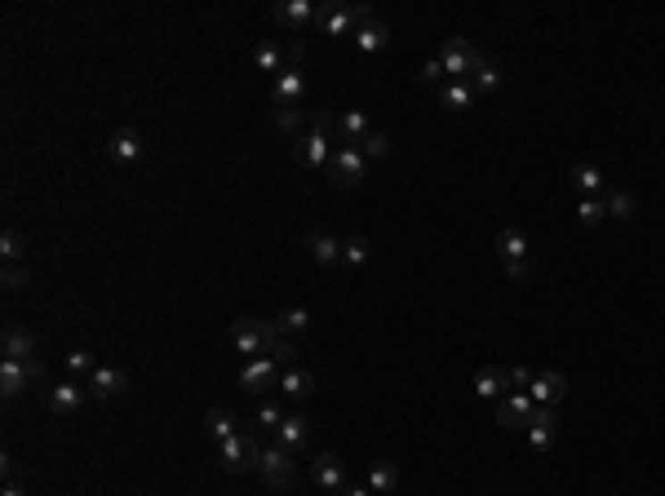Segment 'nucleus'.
I'll use <instances>...</instances> for the list:
<instances>
[{"mask_svg": "<svg viewBox=\"0 0 665 496\" xmlns=\"http://www.w3.org/2000/svg\"><path fill=\"white\" fill-rule=\"evenodd\" d=\"M333 137H337V116L320 107V112L311 116V124L297 133V142H293V160H297L302 169H324L328 155H333Z\"/></svg>", "mask_w": 665, "mask_h": 496, "instance_id": "1", "label": "nucleus"}, {"mask_svg": "<svg viewBox=\"0 0 665 496\" xmlns=\"http://www.w3.org/2000/svg\"><path fill=\"white\" fill-rule=\"evenodd\" d=\"M364 169H369V160H364V151L355 142H337L333 155H328V164H324V173H328V182L337 191H355L364 182Z\"/></svg>", "mask_w": 665, "mask_h": 496, "instance_id": "2", "label": "nucleus"}, {"mask_svg": "<svg viewBox=\"0 0 665 496\" xmlns=\"http://www.w3.org/2000/svg\"><path fill=\"white\" fill-rule=\"evenodd\" d=\"M279 337V324L275 319H236L231 324V346L240 351V355H266V346Z\"/></svg>", "mask_w": 665, "mask_h": 496, "instance_id": "3", "label": "nucleus"}, {"mask_svg": "<svg viewBox=\"0 0 665 496\" xmlns=\"http://www.w3.org/2000/svg\"><path fill=\"white\" fill-rule=\"evenodd\" d=\"M218 461H222L227 475H249V470H258L262 448H258L254 434H231L227 443H218Z\"/></svg>", "mask_w": 665, "mask_h": 496, "instance_id": "4", "label": "nucleus"}, {"mask_svg": "<svg viewBox=\"0 0 665 496\" xmlns=\"http://www.w3.org/2000/svg\"><path fill=\"white\" fill-rule=\"evenodd\" d=\"M258 475L266 479V488H275V492H293L297 488V466H293V457L284 448H262Z\"/></svg>", "mask_w": 665, "mask_h": 496, "instance_id": "5", "label": "nucleus"}, {"mask_svg": "<svg viewBox=\"0 0 665 496\" xmlns=\"http://www.w3.org/2000/svg\"><path fill=\"white\" fill-rule=\"evenodd\" d=\"M369 18H373V9H364V4H324L320 9L324 36H355L360 22H369Z\"/></svg>", "mask_w": 665, "mask_h": 496, "instance_id": "6", "label": "nucleus"}, {"mask_svg": "<svg viewBox=\"0 0 665 496\" xmlns=\"http://www.w3.org/2000/svg\"><path fill=\"white\" fill-rule=\"evenodd\" d=\"M475 62H479V54H475V45H470V40H461V36L444 40V49H439V67H444V76H448V80H470Z\"/></svg>", "mask_w": 665, "mask_h": 496, "instance_id": "7", "label": "nucleus"}, {"mask_svg": "<svg viewBox=\"0 0 665 496\" xmlns=\"http://www.w3.org/2000/svg\"><path fill=\"white\" fill-rule=\"evenodd\" d=\"M302 98H306V71H302V62H293V67H284V71L275 76L270 103H275V107H297Z\"/></svg>", "mask_w": 665, "mask_h": 496, "instance_id": "8", "label": "nucleus"}, {"mask_svg": "<svg viewBox=\"0 0 665 496\" xmlns=\"http://www.w3.org/2000/svg\"><path fill=\"white\" fill-rule=\"evenodd\" d=\"M532 412H536V403H532L528 390H515V394L497 399V426H506V430H528Z\"/></svg>", "mask_w": 665, "mask_h": 496, "instance_id": "9", "label": "nucleus"}, {"mask_svg": "<svg viewBox=\"0 0 665 496\" xmlns=\"http://www.w3.org/2000/svg\"><path fill=\"white\" fill-rule=\"evenodd\" d=\"M554 439H559V417H554V408L536 403V412H532V421H528L532 452H550V448H554Z\"/></svg>", "mask_w": 665, "mask_h": 496, "instance_id": "10", "label": "nucleus"}, {"mask_svg": "<svg viewBox=\"0 0 665 496\" xmlns=\"http://www.w3.org/2000/svg\"><path fill=\"white\" fill-rule=\"evenodd\" d=\"M129 390V376L121 368H107V364H98V368L89 372V394L94 399H103V403H112V399H121Z\"/></svg>", "mask_w": 665, "mask_h": 496, "instance_id": "11", "label": "nucleus"}, {"mask_svg": "<svg viewBox=\"0 0 665 496\" xmlns=\"http://www.w3.org/2000/svg\"><path fill=\"white\" fill-rule=\"evenodd\" d=\"M270 18H275L279 27H288V31H302V27L320 22V9H315L311 0H284V4L270 9Z\"/></svg>", "mask_w": 665, "mask_h": 496, "instance_id": "12", "label": "nucleus"}, {"mask_svg": "<svg viewBox=\"0 0 665 496\" xmlns=\"http://www.w3.org/2000/svg\"><path fill=\"white\" fill-rule=\"evenodd\" d=\"M85 385H76V381H62V385H54L49 390V412H58V417H76L80 408H85Z\"/></svg>", "mask_w": 665, "mask_h": 496, "instance_id": "13", "label": "nucleus"}, {"mask_svg": "<svg viewBox=\"0 0 665 496\" xmlns=\"http://www.w3.org/2000/svg\"><path fill=\"white\" fill-rule=\"evenodd\" d=\"M302 244L311 252V261H320V266H337V261H342V240L328 236V231H306Z\"/></svg>", "mask_w": 665, "mask_h": 496, "instance_id": "14", "label": "nucleus"}, {"mask_svg": "<svg viewBox=\"0 0 665 496\" xmlns=\"http://www.w3.org/2000/svg\"><path fill=\"white\" fill-rule=\"evenodd\" d=\"M528 394H532V403L554 408V403L568 394V381H563L559 372H536V376H532V385H528Z\"/></svg>", "mask_w": 665, "mask_h": 496, "instance_id": "15", "label": "nucleus"}, {"mask_svg": "<svg viewBox=\"0 0 665 496\" xmlns=\"http://www.w3.org/2000/svg\"><path fill=\"white\" fill-rule=\"evenodd\" d=\"M306 434H311V426H306V417H297V412H288V417H284V426L275 430V448H284V452L293 457V452H302V443H306Z\"/></svg>", "mask_w": 665, "mask_h": 496, "instance_id": "16", "label": "nucleus"}, {"mask_svg": "<svg viewBox=\"0 0 665 496\" xmlns=\"http://www.w3.org/2000/svg\"><path fill=\"white\" fill-rule=\"evenodd\" d=\"M315 484H320L324 492H346V466H342L333 452L315 457Z\"/></svg>", "mask_w": 665, "mask_h": 496, "instance_id": "17", "label": "nucleus"}, {"mask_svg": "<svg viewBox=\"0 0 665 496\" xmlns=\"http://www.w3.org/2000/svg\"><path fill=\"white\" fill-rule=\"evenodd\" d=\"M387 45H391V27H387L382 18L360 22V31H355V49H360V54H378V49H387Z\"/></svg>", "mask_w": 665, "mask_h": 496, "instance_id": "18", "label": "nucleus"}, {"mask_svg": "<svg viewBox=\"0 0 665 496\" xmlns=\"http://www.w3.org/2000/svg\"><path fill=\"white\" fill-rule=\"evenodd\" d=\"M31 355H36V337H31L27 328L9 324V328H4V360H18V364H36Z\"/></svg>", "mask_w": 665, "mask_h": 496, "instance_id": "19", "label": "nucleus"}, {"mask_svg": "<svg viewBox=\"0 0 665 496\" xmlns=\"http://www.w3.org/2000/svg\"><path fill=\"white\" fill-rule=\"evenodd\" d=\"M254 67H258V71H270V76H279L284 67H293V49H279L275 40H262V45L254 49Z\"/></svg>", "mask_w": 665, "mask_h": 496, "instance_id": "20", "label": "nucleus"}, {"mask_svg": "<svg viewBox=\"0 0 665 496\" xmlns=\"http://www.w3.org/2000/svg\"><path fill=\"white\" fill-rule=\"evenodd\" d=\"M511 390V368H479L475 372V394L479 399H506Z\"/></svg>", "mask_w": 665, "mask_h": 496, "instance_id": "21", "label": "nucleus"}, {"mask_svg": "<svg viewBox=\"0 0 665 496\" xmlns=\"http://www.w3.org/2000/svg\"><path fill=\"white\" fill-rule=\"evenodd\" d=\"M275 368H279V364H275L270 355H258V360H249V364L240 368V385H245V390H266V385L275 381Z\"/></svg>", "mask_w": 665, "mask_h": 496, "instance_id": "22", "label": "nucleus"}, {"mask_svg": "<svg viewBox=\"0 0 665 496\" xmlns=\"http://www.w3.org/2000/svg\"><path fill=\"white\" fill-rule=\"evenodd\" d=\"M31 376H40V364H18V360H4V364H0V390H4V394H18Z\"/></svg>", "mask_w": 665, "mask_h": 496, "instance_id": "23", "label": "nucleus"}, {"mask_svg": "<svg viewBox=\"0 0 665 496\" xmlns=\"http://www.w3.org/2000/svg\"><path fill=\"white\" fill-rule=\"evenodd\" d=\"M279 390H284L288 399H297V403H302V399H311V394H315V376L293 364V368L279 372Z\"/></svg>", "mask_w": 665, "mask_h": 496, "instance_id": "24", "label": "nucleus"}, {"mask_svg": "<svg viewBox=\"0 0 665 496\" xmlns=\"http://www.w3.org/2000/svg\"><path fill=\"white\" fill-rule=\"evenodd\" d=\"M470 89H479V94H497L502 89V67L493 62V58H484L479 54V62H475V71H470V80H466Z\"/></svg>", "mask_w": 665, "mask_h": 496, "instance_id": "25", "label": "nucleus"}, {"mask_svg": "<svg viewBox=\"0 0 665 496\" xmlns=\"http://www.w3.org/2000/svg\"><path fill=\"white\" fill-rule=\"evenodd\" d=\"M231 434H240V421H236L231 412H222V408L204 412V439H213V443H227Z\"/></svg>", "mask_w": 665, "mask_h": 496, "instance_id": "26", "label": "nucleus"}, {"mask_svg": "<svg viewBox=\"0 0 665 496\" xmlns=\"http://www.w3.org/2000/svg\"><path fill=\"white\" fill-rule=\"evenodd\" d=\"M369 133H373V124H369L364 112H342V116H337V142H355V146H360Z\"/></svg>", "mask_w": 665, "mask_h": 496, "instance_id": "27", "label": "nucleus"}, {"mask_svg": "<svg viewBox=\"0 0 665 496\" xmlns=\"http://www.w3.org/2000/svg\"><path fill=\"white\" fill-rule=\"evenodd\" d=\"M112 155H116L121 164L142 160V133H137V128H116V133H112Z\"/></svg>", "mask_w": 665, "mask_h": 496, "instance_id": "28", "label": "nucleus"}, {"mask_svg": "<svg viewBox=\"0 0 665 496\" xmlns=\"http://www.w3.org/2000/svg\"><path fill=\"white\" fill-rule=\"evenodd\" d=\"M572 186H577L586 200H599L608 182H603V173H599L594 164H577V169H572Z\"/></svg>", "mask_w": 665, "mask_h": 496, "instance_id": "29", "label": "nucleus"}, {"mask_svg": "<svg viewBox=\"0 0 665 496\" xmlns=\"http://www.w3.org/2000/svg\"><path fill=\"white\" fill-rule=\"evenodd\" d=\"M497 252H502L506 261H528V240H524V231L502 227V236H497Z\"/></svg>", "mask_w": 665, "mask_h": 496, "instance_id": "30", "label": "nucleus"}, {"mask_svg": "<svg viewBox=\"0 0 665 496\" xmlns=\"http://www.w3.org/2000/svg\"><path fill=\"white\" fill-rule=\"evenodd\" d=\"M439 103H444L448 112H466V107L475 103V89H470L466 80H448V85L439 89Z\"/></svg>", "mask_w": 665, "mask_h": 496, "instance_id": "31", "label": "nucleus"}, {"mask_svg": "<svg viewBox=\"0 0 665 496\" xmlns=\"http://www.w3.org/2000/svg\"><path fill=\"white\" fill-rule=\"evenodd\" d=\"M399 488V466L395 461H378L373 470H369V492H395Z\"/></svg>", "mask_w": 665, "mask_h": 496, "instance_id": "32", "label": "nucleus"}, {"mask_svg": "<svg viewBox=\"0 0 665 496\" xmlns=\"http://www.w3.org/2000/svg\"><path fill=\"white\" fill-rule=\"evenodd\" d=\"M608 218H617V222H630L635 218V209H639V200L630 195V191H608Z\"/></svg>", "mask_w": 665, "mask_h": 496, "instance_id": "33", "label": "nucleus"}, {"mask_svg": "<svg viewBox=\"0 0 665 496\" xmlns=\"http://www.w3.org/2000/svg\"><path fill=\"white\" fill-rule=\"evenodd\" d=\"M275 324H279V333H306L311 328V310H302V306H288L284 315H275Z\"/></svg>", "mask_w": 665, "mask_h": 496, "instance_id": "34", "label": "nucleus"}, {"mask_svg": "<svg viewBox=\"0 0 665 496\" xmlns=\"http://www.w3.org/2000/svg\"><path fill=\"white\" fill-rule=\"evenodd\" d=\"M0 252H4V261H18V257L27 252V236H22L18 227H4V236H0Z\"/></svg>", "mask_w": 665, "mask_h": 496, "instance_id": "35", "label": "nucleus"}, {"mask_svg": "<svg viewBox=\"0 0 665 496\" xmlns=\"http://www.w3.org/2000/svg\"><path fill=\"white\" fill-rule=\"evenodd\" d=\"M342 261H346V266H364V261H369V240H364V236H346V240H342Z\"/></svg>", "mask_w": 665, "mask_h": 496, "instance_id": "36", "label": "nucleus"}, {"mask_svg": "<svg viewBox=\"0 0 665 496\" xmlns=\"http://www.w3.org/2000/svg\"><path fill=\"white\" fill-rule=\"evenodd\" d=\"M603 218H608V204H603V200H581V204H577V222H581V227H599Z\"/></svg>", "mask_w": 665, "mask_h": 496, "instance_id": "37", "label": "nucleus"}, {"mask_svg": "<svg viewBox=\"0 0 665 496\" xmlns=\"http://www.w3.org/2000/svg\"><path fill=\"white\" fill-rule=\"evenodd\" d=\"M360 151H364V160H382V155L391 151V137H387L382 128H373V133L360 142Z\"/></svg>", "mask_w": 665, "mask_h": 496, "instance_id": "38", "label": "nucleus"}, {"mask_svg": "<svg viewBox=\"0 0 665 496\" xmlns=\"http://www.w3.org/2000/svg\"><path fill=\"white\" fill-rule=\"evenodd\" d=\"M0 279H4V288H22V284H31V275H27V266H22V261H4Z\"/></svg>", "mask_w": 665, "mask_h": 496, "instance_id": "39", "label": "nucleus"}, {"mask_svg": "<svg viewBox=\"0 0 665 496\" xmlns=\"http://www.w3.org/2000/svg\"><path fill=\"white\" fill-rule=\"evenodd\" d=\"M284 417H288V412H284L279 403H262V408H258V421H262L266 430H279V426H284Z\"/></svg>", "mask_w": 665, "mask_h": 496, "instance_id": "40", "label": "nucleus"}, {"mask_svg": "<svg viewBox=\"0 0 665 496\" xmlns=\"http://www.w3.org/2000/svg\"><path fill=\"white\" fill-rule=\"evenodd\" d=\"M67 368H71V372H94L98 364H94V355H89V351H80V346H76V351L67 355Z\"/></svg>", "mask_w": 665, "mask_h": 496, "instance_id": "41", "label": "nucleus"}, {"mask_svg": "<svg viewBox=\"0 0 665 496\" xmlns=\"http://www.w3.org/2000/svg\"><path fill=\"white\" fill-rule=\"evenodd\" d=\"M275 124H279L284 133H293V128L302 124V116H297V107H275Z\"/></svg>", "mask_w": 665, "mask_h": 496, "instance_id": "42", "label": "nucleus"}, {"mask_svg": "<svg viewBox=\"0 0 665 496\" xmlns=\"http://www.w3.org/2000/svg\"><path fill=\"white\" fill-rule=\"evenodd\" d=\"M417 76H421L426 85H435V80H444V67H439V58H430V62H426V67H421Z\"/></svg>", "mask_w": 665, "mask_h": 496, "instance_id": "43", "label": "nucleus"}, {"mask_svg": "<svg viewBox=\"0 0 665 496\" xmlns=\"http://www.w3.org/2000/svg\"><path fill=\"white\" fill-rule=\"evenodd\" d=\"M506 275H511V279H528L532 266L528 261H506Z\"/></svg>", "mask_w": 665, "mask_h": 496, "instance_id": "44", "label": "nucleus"}, {"mask_svg": "<svg viewBox=\"0 0 665 496\" xmlns=\"http://www.w3.org/2000/svg\"><path fill=\"white\" fill-rule=\"evenodd\" d=\"M532 376H536V372H528V368H511V385L528 390V385H532Z\"/></svg>", "mask_w": 665, "mask_h": 496, "instance_id": "45", "label": "nucleus"}, {"mask_svg": "<svg viewBox=\"0 0 665 496\" xmlns=\"http://www.w3.org/2000/svg\"><path fill=\"white\" fill-rule=\"evenodd\" d=\"M0 496H27V492L18 488V479H4V492H0Z\"/></svg>", "mask_w": 665, "mask_h": 496, "instance_id": "46", "label": "nucleus"}, {"mask_svg": "<svg viewBox=\"0 0 665 496\" xmlns=\"http://www.w3.org/2000/svg\"><path fill=\"white\" fill-rule=\"evenodd\" d=\"M346 496H373L369 488H346Z\"/></svg>", "mask_w": 665, "mask_h": 496, "instance_id": "47", "label": "nucleus"}]
</instances>
